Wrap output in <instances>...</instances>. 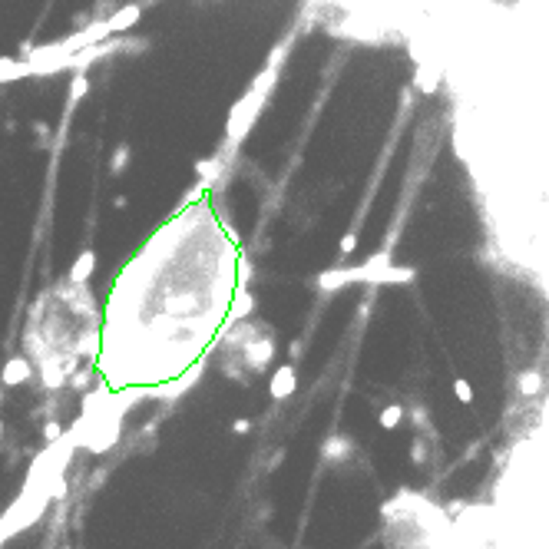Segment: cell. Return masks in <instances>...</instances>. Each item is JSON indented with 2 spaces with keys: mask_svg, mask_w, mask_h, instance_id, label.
Returning a JSON list of instances; mask_svg holds the SVG:
<instances>
[{
  "mask_svg": "<svg viewBox=\"0 0 549 549\" xmlns=\"http://www.w3.org/2000/svg\"><path fill=\"white\" fill-rule=\"evenodd\" d=\"M298 390V371H295V364H281L275 367V374H271V384H269V394L275 400H288L291 394Z\"/></svg>",
  "mask_w": 549,
  "mask_h": 549,
  "instance_id": "6da1fadb",
  "label": "cell"
},
{
  "mask_svg": "<svg viewBox=\"0 0 549 549\" xmlns=\"http://www.w3.org/2000/svg\"><path fill=\"white\" fill-rule=\"evenodd\" d=\"M33 374V364L27 354H13L7 364H4V374H0V381H4V388H20V384H27Z\"/></svg>",
  "mask_w": 549,
  "mask_h": 549,
  "instance_id": "7a4b0ae2",
  "label": "cell"
},
{
  "mask_svg": "<svg viewBox=\"0 0 549 549\" xmlns=\"http://www.w3.org/2000/svg\"><path fill=\"white\" fill-rule=\"evenodd\" d=\"M93 271H97V252H90L87 248V252L76 255V261L70 265V275H66V278L73 281V285H87Z\"/></svg>",
  "mask_w": 549,
  "mask_h": 549,
  "instance_id": "3957f363",
  "label": "cell"
},
{
  "mask_svg": "<svg viewBox=\"0 0 549 549\" xmlns=\"http://www.w3.org/2000/svg\"><path fill=\"white\" fill-rule=\"evenodd\" d=\"M33 76L27 60H13V56H0V83H11V80H23Z\"/></svg>",
  "mask_w": 549,
  "mask_h": 549,
  "instance_id": "277c9868",
  "label": "cell"
},
{
  "mask_svg": "<svg viewBox=\"0 0 549 549\" xmlns=\"http://www.w3.org/2000/svg\"><path fill=\"white\" fill-rule=\"evenodd\" d=\"M136 20H140V7L130 4V7H123V11H116L109 17V30H126V27H132Z\"/></svg>",
  "mask_w": 549,
  "mask_h": 549,
  "instance_id": "5b68a950",
  "label": "cell"
},
{
  "mask_svg": "<svg viewBox=\"0 0 549 549\" xmlns=\"http://www.w3.org/2000/svg\"><path fill=\"white\" fill-rule=\"evenodd\" d=\"M400 420H404V407H397V404H388V407L377 414V424H381L384 431H397Z\"/></svg>",
  "mask_w": 549,
  "mask_h": 549,
  "instance_id": "8992f818",
  "label": "cell"
},
{
  "mask_svg": "<svg viewBox=\"0 0 549 549\" xmlns=\"http://www.w3.org/2000/svg\"><path fill=\"white\" fill-rule=\"evenodd\" d=\"M453 397L460 400V404H474V384L467 377H457L453 381Z\"/></svg>",
  "mask_w": 549,
  "mask_h": 549,
  "instance_id": "52a82bcc",
  "label": "cell"
},
{
  "mask_svg": "<svg viewBox=\"0 0 549 549\" xmlns=\"http://www.w3.org/2000/svg\"><path fill=\"white\" fill-rule=\"evenodd\" d=\"M539 384H543V377H539V371H523V374H519V390H523V394H536L539 390Z\"/></svg>",
  "mask_w": 549,
  "mask_h": 549,
  "instance_id": "ba28073f",
  "label": "cell"
},
{
  "mask_svg": "<svg viewBox=\"0 0 549 549\" xmlns=\"http://www.w3.org/2000/svg\"><path fill=\"white\" fill-rule=\"evenodd\" d=\"M90 381H93V367H83V371H76L73 377H70V390H87Z\"/></svg>",
  "mask_w": 549,
  "mask_h": 549,
  "instance_id": "9c48e42d",
  "label": "cell"
},
{
  "mask_svg": "<svg viewBox=\"0 0 549 549\" xmlns=\"http://www.w3.org/2000/svg\"><path fill=\"white\" fill-rule=\"evenodd\" d=\"M87 90H90V80L83 73H76L73 83H70V99H83L87 97Z\"/></svg>",
  "mask_w": 549,
  "mask_h": 549,
  "instance_id": "30bf717a",
  "label": "cell"
},
{
  "mask_svg": "<svg viewBox=\"0 0 549 549\" xmlns=\"http://www.w3.org/2000/svg\"><path fill=\"white\" fill-rule=\"evenodd\" d=\"M126 166H130V146H119V149L113 152V175H119Z\"/></svg>",
  "mask_w": 549,
  "mask_h": 549,
  "instance_id": "8fae6325",
  "label": "cell"
},
{
  "mask_svg": "<svg viewBox=\"0 0 549 549\" xmlns=\"http://www.w3.org/2000/svg\"><path fill=\"white\" fill-rule=\"evenodd\" d=\"M44 440L47 443H60V440H63V427H60L56 420H47V424H44Z\"/></svg>",
  "mask_w": 549,
  "mask_h": 549,
  "instance_id": "7c38bea8",
  "label": "cell"
},
{
  "mask_svg": "<svg viewBox=\"0 0 549 549\" xmlns=\"http://www.w3.org/2000/svg\"><path fill=\"white\" fill-rule=\"evenodd\" d=\"M351 450V443H345V440H328L324 443V457H328V460H338V457H341V453H347Z\"/></svg>",
  "mask_w": 549,
  "mask_h": 549,
  "instance_id": "4fadbf2b",
  "label": "cell"
},
{
  "mask_svg": "<svg viewBox=\"0 0 549 549\" xmlns=\"http://www.w3.org/2000/svg\"><path fill=\"white\" fill-rule=\"evenodd\" d=\"M354 245H357V235H347L345 242H341V255H351V252H354Z\"/></svg>",
  "mask_w": 549,
  "mask_h": 549,
  "instance_id": "5bb4252c",
  "label": "cell"
},
{
  "mask_svg": "<svg viewBox=\"0 0 549 549\" xmlns=\"http://www.w3.org/2000/svg\"><path fill=\"white\" fill-rule=\"evenodd\" d=\"M235 433H248L252 431V420H235V427H232Z\"/></svg>",
  "mask_w": 549,
  "mask_h": 549,
  "instance_id": "9a60e30c",
  "label": "cell"
},
{
  "mask_svg": "<svg viewBox=\"0 0 549 549\" xmlns=\"http://www.w3.org/2000/svg\"><path fill=\"white\" fill-rule=\"evenodd\" d=\"M33 132H37V136H47V132H50V126H47V123H33Z\"/></svg>",
  "mask_w": 549,
  "mask_h": 549,
  "instance_id": "2e32d148",
  "label": "cell"
},
{
  "mask_svg": "<svg viewBox=\"0 0 549 549\" xmlns=\"http://www.w3.org/2000/svg\"><path fill=\"white\" fill-rule=\"evenodd\" d=\"M0 433H4V420H0Z\"/></svg>",
  "mask_w": 549,
  "mask_h": 549,
  "instance_id": "e0dca14e",
  "label": "cell"
},
{
  "mask_svg": "<svg viewBox=\"0 0 549 549\" xmlns=\"http://www.w3.org/2000/svg\"><path fill=\"white\" fill-rule=\"evenodd\" d=\"M63 549H70V546H63Z\"/></svg>",
  "mask_w": 549,
  "mask_h": 549,
  "instance_id": "ac0fdd59",
  "label": "cell"
}]
</instances>
